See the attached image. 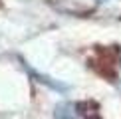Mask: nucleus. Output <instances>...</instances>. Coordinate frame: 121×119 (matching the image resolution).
I'll list each match as a JSON object with an SVG mask.
<instances>
[{"instance_id": "obj_3", "label": "nucleus", "mask_w": 121, "mask_h": 119, "mask_svg": "<svg viewBox=\"0 0 121 119\" xmlns=\"http://www.w3.org/2000/svg\"><path fill=\"white\" fill-rule=\"evenodd\" d=\"M101 2H103V0H101Z\"/></svg>"}, {"instance_id": "obj_2", "label": "nucleus", "mask_w": 121, "mask_h": 119, "mask_svg": "<svg viewBox=\"0 0 121 119\" xmlns=\"http://www.w3.org/2000/svg\"><path fill=\"white\" fill-rule=\"evenodd\" d=\"M119 77H121V66H119Z\"/></svg>"}, {"instance_id": "obj_1", "label": "nucleus", "mask_w": 121, "mask_h": 119, "mask_svg": "<svg viewBox=\"0 0 121 119\" xmlns=\"http://www.w3.org/2000/svg\"><path fill=\"white\" fill-rule=\"evenodd\" d=\"M56 119H99V111L91 101H68L56 107Z\"/></svg>"}]
</instances>
